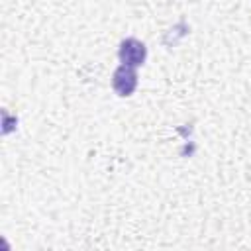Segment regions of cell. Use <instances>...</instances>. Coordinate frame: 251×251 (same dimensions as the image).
I'll return each mask as SVG.
<instances>
[{
	"label": "cell",
	"mask_w": 251,
	"mask_h": 251,
	"mask_svg": "<svg viewBox=\"0 0 251 251\" xmlns=\"http://www.w3.org/2000/svg\"><path fill=\"white\" fill-rule=\"evenodd\" d=\"M112 84H114V90H116L120 96H129L131 90H133L135 84H137V76H135V73H133L131 67L122 65V67L114 73Z\"/></svg>",
	"instance_id": "cell-2"
},
{
	"label": "cell",
	"mask_w": 251,
	"mask_h": 251,
	"mask_svg": "<svg viewBox=\"0 0 251 251\" xmlns=\"http://www.w3.org/2000/svg\"><path fill=\"white\" fill-rule=\"evenodd\" d=\"M120 59H122V63L127 65V67H137V65H141L143 59H145V45H143L141 41L133 39V37L126 39V41L122 43V47H120Z\"/></svg>",
	"instance_id": "cell-1"
}]
</instances>
